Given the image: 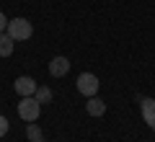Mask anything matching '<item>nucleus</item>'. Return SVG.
<instances>
[{
    "mask_svg": "<svg viewBox=\"0 0 155 142\" xmlns=\"http://www.w3.org/2000/svg\"><path fill=\"white\" fill-rule=\"evenodd\" d=\"M5 34L13 39V41H26V39H31L34 34V26L26 21V18H13V21H8V28Z\"/></svg>",
    "mask_w": 155,
    "mask_h": 142,
    "instance_id": "f257e3e1",
    "label": "nucleus"
},
{
    "mask_svg": "<svg viewBox=\"0 0 155 142\" xmlns=\"http://www.w3.org/2000/svg\"><path fill=\"white\" fill-rule=\"evenodd\" d=\"M39 114H41V104H39L34 96H23L21 104H18V116L23 121H36Z\"/></svg>",
    "mask_w": 155,
    "mask_h": 142,
    "instance_id": "f03ea898",
    "label": "nucleus"
},
{
    "mask_svg": "<svg viewBox=\"0 0 155 142\" xmlns=\"http://www.w3.org/2000/svg\"><path fill=\"white\" fill-rule=\"evenodd\" d=\"M98 78L93 75V72H80L78 75V93H83V96H88V98H93L96 93H98Z\"/></svg>",
    "mask_w": 155,
    "mask_h": 142,
    "instance_id": "7ed1b4c3",
    "label": "nucleus"
},
{
    "mask_svg": "<svg viewBox=\"0 0 155 142\" xmlns=\"http://www.w3.org/2000/svg\"><path fill=\"white\" fill-rule=\"evenodd\" d=\"M13 88H16V93L18 96H34V93H36V80H34V78H28V75H21V78H16V83H13Z\"/></svg>",
    "mask_w": 155,
    "mask_h": 142,
    "instance_id": "20e7f679",
    "label": "nucleus"
},
{
    "mask_svg": "<svg viewBox=\"0 0 155 142\" xmlns=\"http://www.w3.org/2000/svg\"><path fill=\"white\" fill-rule=\"evenodd\" d=\"M140 111H142V119L150 129H155V98H142L140 101Z\"/></svg>",
    "mask_w": 155,
    "mask_h": 142,
    "instance_id": "39448f33",
    "label": "nucleus"
},
{
    "mask_svg": "<svg viewBox=\"0 0 155 142\" xmlns=\"http://www.w3.org/2000/svg\"><path fill=\"white\" fill-rule=\"evenodd\" d=\"M67 70H70V60H67V57H54V60L49 62V75L52 78L67 75Z\"/></svg>",
    "mask_w": 155,
    "mask_h": 142,
    "instance_id": "423d86ee",
    "label": "nucleus"
},
{
    "mask_svg": "<svg viewBox=\"0 0 155 142\" xmlns=\"http://www.w3.org/2000/svg\"><path fill=\"white\" fill-rule=\"evenodd\" d=\"M85 111H88L91 116H104L106 104H104L101 98H88V104H85Z\"/></svg>",
    "mask_w": 155,
    "mask_h": 142,
    "instance_id": "0eeeda50",
    "label": "nucleus"
},
{
    "mask_svg": "<svg viewBox=\"0 0 155 142\" xmlns=\"http://www.w3.org/2000/svg\"><path fill=\"white\" fill-rule=\"evenodd\" d=\"M13 52V39L8 34H0V57H11Z\"/></svg>",
    "mask_w": 155,
    "mask_h": 142,
    "instance_id": "6e6552de",
    "label": "nucleus"
},
{
    "mask_svg": "<svg viewBox=\"0 0 155 142\" xmlns=\"http://www.w3.org/2000/svg\"><path fill=\"white\" fill-rule=\"evenodd\" d=\"M34 98H36L39 104H49V101H52V91H49L47 85H39L36 93H34Z\"/></svg>",
    "mask_w": 155,
    "mask_h": 142,
    "instance_id": "1a4fd4ad",
    "label": "nucleus"
},
{
    "mask_svg": "<svg viewBox=\"0 0 155 142\" xmlns=\"http://www.w3.org/2000/svg\"><path fill=\"white\" fill-rule=\"evenodd\" d=\"M26 137H28V140H31V142L41 140V129H39L36 124H28V127H26Z\"/></svg>",
    "mask_w": 155,
    "mask_h": 142,
    "instance_id": "9d476101",
    "label": "nucleus"
},
{
    "mask_svg": "<svg viewBox=\"0 0 155 142\" xmlns=\"http://www.w3.org/2000/svg\"><path fill=\"white\" fill-rule=\"evenodd\" d=\"M8 127H11V124H8V119H5L3 114H0V137H3V134L8 132Z\"/></svg>",
    "mask_w": 155,
    "mask_h": 142,
    "instance_id": "9b49d317",
    "label": "nucleus"
},
{
    "mask_svg": "<svg viewBox=\"0 0 155 142\" xmlns=\"http://www.w3.org/2000/svg\"><path fill=\"white\" fill-rule=\"evenodd\" d=\"M5 28H8V18H5V16H3V13H0V34L5 31Z\"/></svg>",
    "mask_w": 155,
    "mask_h": 142,
    "instance_id": "f8f14e48",
    "label": "nucleus"
},
{
    "mask_svg": "<svg viewBox=\"0 0 155 142\" xmlns=\"http://www.w3.org/2000/svg\"><path fill=\"white\" fill-rule=\"evenodd\" d=\"M36 142H44V137H41V140H36Z\"/></svg>",
    "mask_w": 155,
    "mask_h": 142,
    "instance_id": "ddd939ff",
    "label": "nucleus"
}]
</instances>
